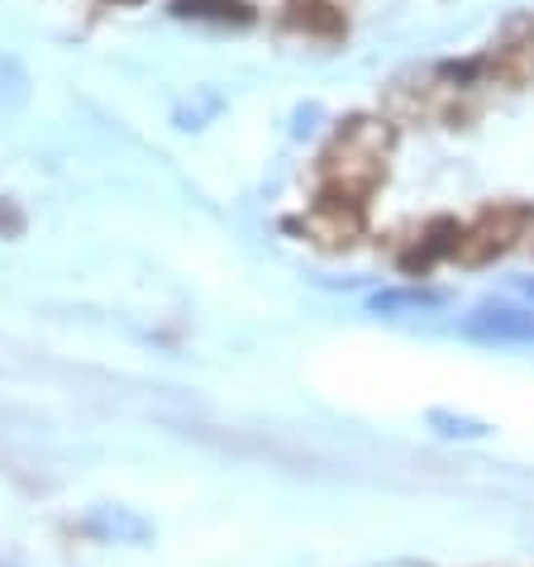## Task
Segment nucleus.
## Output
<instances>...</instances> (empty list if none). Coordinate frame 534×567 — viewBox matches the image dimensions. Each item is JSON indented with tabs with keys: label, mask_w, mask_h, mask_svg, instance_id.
I'll use <instances>...</instances> for the list:
<instances>
[{
	"label": "nucleus",
	"mask_w": 534,
	"mask_h": 567,
	"mask_svg": "<svg viewBox=\"0 0 534 567\" xmlns=\"http://www.w3.org/2000/svg\"><path fill=\"white\" fill-rule=\"evenodd\" d=\"M387 153H391V124L353 115L320 157V192L368 200L372 186L387 177Z\"/></svg>",
	"instance_id": "nucleus-1"
},
{
	"label": "nucleus",
	"mask_w": 534,
	"mask_h": 567,
	"mask_svg": "<svg viewBox=\"0 0 534 567\" xmlns=\"http://www.w3.org/2000/svg\"><path fill=\"white\" fill-rule=\"evenodd\" d=\"M534 225V206H492L482 210L473 225L463 229L459 239V262H492L506 248H515V239H525V229Z\"/></svg>",
	"instance_id": "nucleus-2"
},
{
	"label": "nucleus",
	"mask_w": 534,
	"mask_h": 567,
	"mask_svg": "<svg viewBox=\"0 0 534 567\" xmlns=\"http://www.w3.org/2000/svg\"><path fill=\"white\" fill-rule=\"evenodd\" d=\"M306 234L325 248H349L363 234V200L343 192H320L306 210Z\"/></svg>",
	"instance_id": "nucleus-3"
},
{
	"label": "nucleus",
	"mask_w": 534,
	"mask_h": 567,
	"mask_svg": "<svg viewBox=\"0 0 534 567\" xmlns=\"http://www.w3.org/2000/svg\"><path fill=\"white\" fill-rule=\"evenodd\" d=\"M473 339L492 343H534V310H511V306H482L463 320Z\"/></svg>",
	"instance_id": "nucleus-4"
},
{
	"label": "nucleus",
	"mask_w": 534,
	"mask_h": 567,
	"mask_svg": "<svg viewBox=\"0 0 534 567\" xmlns=\"http://www.w3.org/2000/svg\"><path fill=\"white\" fill-rule=\"evenodd\" d=\"M459 239H463L459 219H449V215L430 219L425 234H420V244H411V248L401 254V272H411V277L420 272V277H425L439 258H459Z\"/></svg>",
	"instance_id": "nucleus-5"
},
{
	"label": "nucleus",
	"mask_w": 534,
	"mask_h": 567,
	"mask_svg": "<svg viewBox=\"0 0 534 567\" xmlns=\"http://www.w3.org/2000/svg\"><path fill=\"white\" fill-rule=\"evenodd\" d=\"M287 29H296V34H316V39H339L343 29H349V20H343V10L335 6V0H287Z\"/></svg>",
	"instance_id": "nucleus-6"
},
{
	"label": "nucleus",
	"mask_w": 534,
	"mask_h": 567,
	"mask_svg": "<svg viewBox=\"0 0 534 567\" xmlns=\"http://www.w3.org/2000/svg\"><path fill=\"white\" fill-rule=\"evenodd\" d=\"M177 20H210V24H239L248 29L258 20V10L248 0H172Z\"/></svg>",
	"instance_id": "nucleus-7"
},
{
	"label": "nucleus",
	"mask_w": 534,
	"mask_h": 567,
	"mask_svg": "<svg viewBox=\"0 0 534 567\" xmlns=\"http://www.w3.org/2000/svg\"><path fill=\"white\" fill-rule=\"evenodd\" d=\"M91 529H101L105 539H144V534H148L144 519L130 515V511H120V506H105V511L91 515Z\"/></svg>",
	"instance_id": "nucleus-8"
},
{
	"label": "nucleus",
	"mask_w": 534,
	"mask_h": 567,
	"mask_svg": "<svg viewBox=\"0 0 534 567\" xmlns=\"http://www.w3.org/2000/svg\"><path fill=\"white\" fill-rule=\"evenodd\" d=\"M439 306H449V296L444 291H387V296H372V310H439Z\"/></svg>",
	"instance_id": "nucleus-9"
},
{
	"label": "nucleus",
	"mask_w": 534,
	"mask_h": 567,
	"mask_svg": "<svg viewBox=\"0 0 534 567\" xmlns=\"http://www.w3.org/2000/svg\"><path fill=\"white\" fill-rule=\"evenodd\" d=\"M430 424H434L439 434H449V439H482V434H486V424H482V420L444 415V411H430Z\"/></svg>",
	"instance_id": "nucleus-10"
},
{
	"label": "nucleus",
	"mask_w": 534,
	"mask_h": 567,
	"mask_svg": "<svg viewBox=\"0 0 534 567\" xmlns=\"http://www.w3.org/2000/svg\"><path fill=\"white\" fill-rule=\"evenodd\" d=\"M110 6H144V0H110Z\"/></svg>",
	"instance_id": "nucleus-11"
}]
</instances>
